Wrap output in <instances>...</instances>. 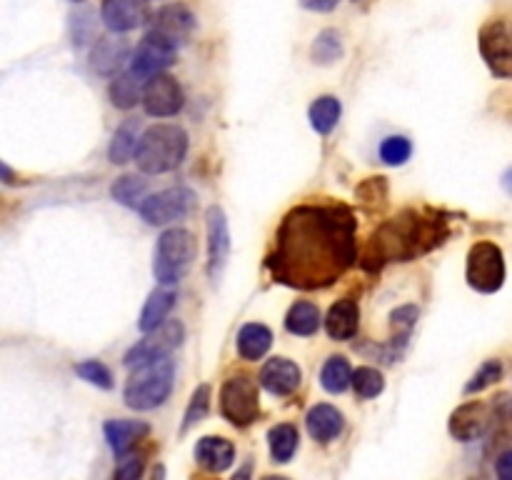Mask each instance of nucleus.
Wrapping results in <instances>:
<instances>
[{
    "instance_id": "nucleus-1",
    "label": "nucleus",
    "mask_w": 512,
    "mask_h": 480,
    "mask_svg": "<svg viewBox=\"0 0 512 480\" xmlns=\"http://www.w3.org/2000/svg\"><path fill=\"white\" fill-rule=\"evenodd\" d=\"M358 220L348 205L305 203L278 225L265 258L275 283L298 290H323L338 283L358 260Z\"/></svg>"
},
{
    "instance_id": "nucleus-2",
    "label": "nucleus",
    "mask_w": 512,
    "mask_h": 480,
    "mask_svg": "<svg viewBox=\"0 0 512 480\" xmlns=\"http://www.w3.org/2000/svg\"><path fill=\"white\" fill-rule=\"evenodd\" d=\"M445 238H448V220L408 208L385 220L370 235L360 263L368 270H380L390 263H410L443 245Z\"/></svg>"
},
{
    "instance_id": "nucleus-3",
    "label": "nucleus",
    "mask_w": 512,
    "mask_h": 480,
    "mask_svg": "<svg viewBox=\"0 0 512 480\" xmlns=\"http://www.w3.org/2000/svg\"><path fill=\"white\" fill-rule=\"evenodd\" d=\"M188 153V133L180 125H150L135 150V163L145 175H163L178 168Z\"/></svg>"
},
{
    "instance_id": "nucleus-4",
    "label": "nucleus",
    "mask_w": 512,
    "mask_h": 480,
    "mask_svg": "<svg viewBox=\"0 0 512 480\" xmlns=\"http://www.w3.org/2000/svg\"><path fill=\"white\" fill-rule=\"evenodd\" d=\"M175 363L170 358L153 360L140 368H133L128 383H125L123 400L133 410H153L163 405L173 393Z\"/></svg>"
},
{
    "instance_id": "nucleus-5",
    "label": "nucleus",
    "mask_w": 512,
    "mask_h": 480,
    "mask_svg": "<svg viewBox=\"0 0 512 480\" xmlns=\"http://www.w3.org/2000/svg\"><path fill=\"white\" fill-rule=\"evenodd\" d=\"M198 255V240L185 228H168L155 243L153 273L160 285H175L188 275Z\"/></svg>"
},
{
    "instance_id": "nucleus-6",
    "label": "nucleus",
    "mask_w": 512,
    "mask_h": 480,
    "mask_svg": "<svg viewBox=\"0 0 512 480\" xmlns=\"http://www.w3.org/2000/svg\"><path fill=\"white\" fill-rule=\"evenodd\" d=\"M220 413L235 428H248L260 418V385L253 375H230L220 390Z\"/></svg>"
},
{
    "instance_id": "nucleus-7",
    "label": "nucleus",
    "mask_w": 512,
    "mask_h": 480,
    "mask_svg": "<svg viewBox=\"0 0 512 480\" xmlns=\"http://www.w3.org/2000/svg\"><path fill=\"white\" fill-rule=\"evenodd\" d=\"M465 280L478 293H498L505 283V255L490 240H480L470 248L465 263Z\"/></svg>"
},
{
    "instance_id": "nucleus-8",
    "label": "nucleus",
    "mask_w": 512,
    "mask_h": 480,
    "mask_svg": "<svg viewBox=\"0 0 512 480\" xmlns=\"http://www.w3.org/2000/svg\"><path fill=\"white\" fill-rule=\"evenodd\" d=\"M478 50L495 78L512 80V25L508 20H488L478 30Z\"/></svg>"
},
{
    "instance_id": "nucleus-9",
    "label": "nucleus",
    "mask_w": 512,
    "mask_h": 480,
    "mask_svg": "<svg viewBox=\"0 0 512 480\" xmlns=\"http://www.w3.org/2000/svg\"><path fill=\"white\" fill-rule=\"evenodd\" d=\"M175 55H178V45L170 43L165 35L148 30L138 43V48L133 50L130 73L138 80H150L155 75L165 73L175 63Z\"/></svg>"
},
{
    "instance_id": "nucleus-10",
    "label": "nucleus",
    "mask_w": 512,
    "mask_h": 480,
    "mask_svg": "<svg viewBox=\"0 0 512 480\" xmlns=\"http://www.w3.org/2000/svg\"><path fill=\"white\" fill-rule=\"evenodd\" d=\"M185 338V328L180 320H165L160 328H155L153 333H145V340L135 343L133 348L125 353V365L128 368H140L145 363H153V360L170 358L175 348H180Z\"/></svg>"
},
{
    "instance_id": "nucleus-11",
    "label": "nucleus",
    "mask_w": 512,
    "mask_h": 480,
    "mask_svg": "<svg viewBox=\"0 0 512 480\" xmlns=\"http://www.w3.org/2000/svg\"><path fill=\"white\" fill-rule=\"evenodd\" d=\"M195 205V193L185 185H175V188L160 190V193L145 198V203L140 205V218L148 225H170L175 220L185 218V215L193 210Z\"/></svg>"
},
{
    "instance_id": "nucleus-12",
    "label": "nucleus",
    "mask_w": 512,
    "mask_h": 480,
    "mask_svg": "<svg viewBox=\"0 0 512 480\" xmlns=\"http://www.w3.org/2000/svg\"><path fill=\"white\" fill-rule=\"evenodd\" d=\"M183 105V88L173 75L160 73L143 83V110L153 118H173L183 110Z\"/></svg>"
},
{
    "instance_id": "nucleus-13",
    "label": "nucleus",
    "mask_w": 512,
    "mask_h": 480,
    "mask_svg": "<svg viewBox=\"0 0 512 480\" xmlns=\"http://www.w3.org/2000/svg\"><path fill=\"white\" fill-rule=\"evenodd\" d=\"M205 228H208V278L218 285L230 255L228 218H225V210L220 205H210L208 208V213H205Z\"/></svg>"
},
{
    "instance_id": "nucleus-14",
    "label": "nucleus",
    "mask_w": 512,
    "mask_h": 480,
    "mask_svg": "<svg viewBox=\"0 0 512 480\" xmlns=\"http://www.w3.org/2000/svg\"><path fill=\"white\" fill-rule=\"evenodd\" d=\"M100 18L110 33L120 35L148 25L153 13H150V0H103Z\"/></svg>"
},
{
    "instance_id": "nucleus-15",
    "label": "nucleus",
    "mask_w": 512,
    "mask_h": 480,
    "mask_svg": "<svg viewBox=\"0 0 512 480\" xmlns=\"http://www.w3.org/2000/svg\"><path fill=\"white\" fill-rule=\"evenodd\" d=\"M195 15L188 5L183 3H173V5H163L158 13L153 15L150 20V30L155 33L165 35L170 43H175L180 48L183 43H188L190 35L195 33Z\"/></svg>"
},
{
    "instance_id": "nucleus-16",
    "label": "nucleus",
    "mask_w": 512,
    "mask_h": 480,
    "mask_svg": "<svg viewBox=\"0 0 512 480\" xmlns=\"http://www.w3.org/2000/svg\"><path fill=\"white\" fill-rule=\"evenodd\" d=\"M130 45L123 38H100L90 50V70L100 78H115L130 63Z\"/></svg>"
},
{
    "instance_id": "nucleus-17",
    "label": "nucleus",
    "mask_w": 512,
    "mask_h": 480,
    "mask_svg": "<svg viewBox=\"0 0 512 480\" xmlns=\"http://www.w3.org/2000/svg\"><path fill=\"white\" fill-rule=\"evenodd\" d=\"M303 383V370L288 358H270L265 360L260 370V385L275 398H288Z\"/></svg>"
},
{
    "instance_id": "nucleus-18",
    "label": "nucleus",
    "mask_w": 512,
    "mask_h": 480,
    "mask_svg": "<svg viewBox=\"0 0 512 480\" xmlns=\"http://www.w3.org/2000/svg\"><path fill=\"white\" fill-rule=\"evenodd\" d=\"M485 423H488V405L480 403V400H473V403L460 405V408L450 415L448 430L455 440L470 443V440L483 435Z\"/></svg>"
},
{
    "instance_id": "nucleus-19",
    "label": "nucleus",
    "mask_w": 512,
    "mask_h": 480,
    "mask_svg": "<svg viewBox=\"0 0 512 480\" xmlns=\"http://www.w3.org/2000/svg\"><path fill=\"white\" fill-rule=\"evenodd\" d=\"M195 460L208 473H223L233 465L235 445L228 438H220V435H205L195 445Z\"/></svg>"
},
{
    "instance_id": "nucleus-20",
    "label": "nucleus",
    "mask_w": 512,
    "mask_h": 480,
    "mask_svg": "<svg viewBox=\"0 0 512 480\" xmlns=\"http://www.w3.org/2000/svg\"><path fill=\"white\" fill-rule=\"evenodd\" d=\"M148 433L150 428L143 420H108L105 423V440H108L115 458H125V455L133 453L135 445Z\"/></svg>"
},
{
    "instance_id": "nucleus-21",
    "label": "nucleus",
    "mask_w": 512,
    "mask_h": 480,
    "mask_svg": "<svg viewBox=\"0 0 512 480\" xmlns=\"http://www.w3.org/2000/svg\"><path fill=\"white\" fill-rule=\"evenodd\" d=\"M360 328V308L355 300L340 298L338 303L330 305L325 315V330L333 340H350L358 335Z\"/></svg>"
},
{
    "instance_id": "nucleus-22",
    "label": "nucleus",
    "mask_w": 512,
    "mask_h": 480,
    "mask_svg": "<svg viewBox=\"0 0 512 480\" xmlns=\"http://www.w3.org/2000/svg\"><path fill=\"white\" fill-rule=\"evenodd\" d=\"M305 425H308V433L313 435L318 443H330V440H335L343 433L345 418L338 408H333V405L318 403L310 408Z\"/></svg>"
},
{
    "instance_id": "nucleus-23",
    "label": "nucleus",
    "mask_w": 512,
    "mask_h": 480,
    "mask_svg": "<svg viewBox=\"0 0 512 480\" xmlns=\"http://www.w3.org/2000/svg\"><path fill=\"white\" fill-rule=\"evenodd\" d=\"M173 305H175V290L155 288L153 293L148 295V300H145L143 313H140V320H138V328L143 330V333H153L155 328H160V325L168 320V313L173 310Z\"/></svg>"
},
{
    "instance_id": "nucleus-24",
    "label": "nucleus",
    "mask_w": 512,
    "mask_h": 480,
    "mask_svg": "<svg viewBox=\"0 0 512 480\" xmlns=\"http://www.w3.org/2000/svg\"><path fill=\"white\" fill-rule=\"evenodd\" d=\"M140 120L138 118H128L118 130L113 133V140H110V148H108V158L110 163L115 165H123L128 163L130 158L135 155L140 143Z\"/></svg>"
},
{
    "instance_id": "nucleus-25",
    "label": "nucleus",
    "mask_w": 512,
    "mask_h": 480,
    "mask_svg": "<svg viewBox=\"0 0 512 480\" xmlns=\"http://www.w3.org/2000/svg\"><path fill=\"white\" fill-rule=\"evenodd\" d=\"M320 320H323V315H320L318 305H313L310 300H298L285 313V328H288V333L308 338V335L318 333Z\"/></svg>"
},
{
    "instance_id": "nucleus-26",
    "label": "nucleus",
    "mask_w": 512,
    "mask_h": 480,
    "mask_svg": "<svg viewBox=\"0 0 512 480\" xmlns=\"http://www.w3.org/2000/svg\"><path fill=\"white\" fill-rule=\"evenodd\" d=\"M273 345V333L268 325L248 323L238 333V353L245 360H260Z\"/></svg>"
},
{
    "instance_id": "nucleus-27",
    "label": "nucleus",
    "mask_w": 512,
    "mask_h": 480,
    "mask_svg": "<svg viewBox=\"0 0 512 480\" xmlns=\"http://www.w3.org/2000/svg\"><path fill=\"white\" fill-rule=\"evenodd\" d=\"M345 55V45H343V35L338 33L335 28H325L315 35L313 45H310V60L315 65H335L338 60H343Z\"/></svg>"
},
{
    "instance_id": "nucleus-28",
    "label": "nucleus",
    "mask_w": 512,
    "mask_h": 480,
    "mask_svg": "<svg viewBox=\"0 0 512 480\" xmlns=\"http://www.w3.org/2000/svg\"><path fill=\"white\" fill-rule=\"evenodd\" d=\"M310 125H313L315 133L330 135L335 130V125L340 123V115H343V105L335 95H320L315 98V103L310 105Z\"/></svg>"
},
{
    "instance_id": "nucleus-29",
    "label": "nucleus",
    "mask_w": 512,
    "mask_h": 480,
    "mask_svg": "<svg viewBox=\"0 0 512 480\" xmlns=\"http://www.w3.org/2000/svg\"><path fill=\"white\" fill-rule=\"evenodd\" d=\"M353 375L350 360L343 358V355H333V358L325 360L323 370H320V385L333 395L345 393L353 385Z\"/></svg>"
},
{
    "instance_id": "nucleus-30",
    "label": "nucleus",
    "mask_w": 512,
    "mask_h": 480,
    "mask_svg": "<svg viewBox=\"0 0 512 480\" xmlns=\"http://www.w3.org/2000/svg\"><path fill=\"white\" fill-rule=\"evenodd\" d=\"M110 103L118 110H130L138 103H143V90H140V80L133 73H120L110 80Z\"/></svg>"
},
{
    "instance_id": "nucleus-31",
    "label": "nucleus",
    "mask_w": 512,
    "mask_h": 480,
    "mask_svg": "<svg viewBox=\"0 0 512 480\" xmlns=\"http://www.w3.org/2000/svg\"><path fill=\"white\" fill-rule=\"evenodd\" d=\"M298 428L290 423H280L275 428H270L268 433V445H270V455H273L275 463H290L298 450Z\"/></svg>"
},
{
    "instance_id": "nucleus-32",
    "label": "nucleus",
    "mask_w": 512,
    "mask_h": 480,
    "mask_svg": "<svg viewBox=\"0 0 512 480\" xmlns=\"http://www.w3.org/2000/svg\"><path fill=\"white\" fill-rule=\"evenodd\" d=\"M113 198L123 203L125 208H138L145 203V193H148V180L138 178V175H123L110 188Z\"/></svg>"
},
{
    "instance_id": "nucleus-33",
    "label": "nucleus",
    "mask_w": 512,
    "mask_h": 480,
    "mask_svg": "<svg viewBox=\"0 0 512 480\" xmlns=\"http://www.w3.org/2000/svg\"><path fill=\"white\" fill-rule=\"evenodd\" d=\"M353 388L355 393H358V398L363 400L378 398V395L385 390L383 373L375 368H368V365H365V368H358L353 375Z\"/></svg>"
},
{
    "instance_id": "nucleus-34",
    "label": "nucleus",
    "mask_w": 512,
    "mask_h": 480,
    "mask_svg": "<svg viewBox=\"0 0 512 480\" xmlns=\"http://www.w3.org/2000/svg\"><path fill=\"white\" fill-rule=\"evenodd\" d=\"M413 155V143L405 135H390L380 143V160L385 165H403Z\"/></svg>"
},
{
    "instance_id": "nucleus-35",
    "label": "nucleus",
    "mask_w": 512,
    "mask_h": 480,
    "mask_svg": "<svg viewBox=\"0 0 512 480\" xmlns=\"http://www.w3.org/2000/svg\"><path fill=\"white\" fill-rule=\"evenodd\" d=\"M208 408H210V385H198L193 393V398H190L188 403V410H185V418H183V425H180V433H188L193 425H198L200 420L208 415Z\"/></svg>"
},
{
    "instance_id": "nucleus-36",
    "label": "nucleus",
    "mask_w": 512,
    "mask_h": 480,
    "mask_svg": "<svg viewBox=\"0 0 512 480\" xmlns=\"http://www.w3.org/2000/svg\"><path fill=\"white\" fill-rule=\"evenodd\" d=\"M500 378H503V363H500V360H485V363L480 365L478 373H475L473 378H470V383L465 385V393H480V390L498 383Z\"/></svg>"
},
{
    "instance_id": "nucleus-37",
    "label": "nucleus",
    "mask_w": 512,
    "mask_h": 480,
    "mask_svg": "<svg viewBox=\"0 0 512 480\" xmlns=\"http://www.w3.org/2000/svg\"><path fill=\"white\" fill-rule=\"evenodd\" d=\"M75 373L83 380H88L90 385H95V388H113V373L103 363H98V360H83V363L75 365Z\"/></svg>"
},
{
    "instance_id": "nucleus-38",
    "label": "nucleus",
    "mask_w": 512,
    "mask_h": 480,
    "mask_svg": "<svg viewBox=\"0 0 512 480\" xmlns=\"http://www.w3.org/2000/svg\"><path fill=\"white\" fill-rule=\"evenodd\" d=\"M420 310L418 305H403V308L393 310V315H390V325L395 328V333L403 335V338H408L410 330H413L415 320H418Z\"/></svg>"
},
{
    "instance_id": "nucleus-39",
    "label": "nucleus",
    "mask_w": 512,
    "mask_h": 480,
    "mask_svg": "<svg viewBox=\"0 0 512 480\" xmlns=\"http://www.w3.org/2000/svg\"><path fill=\"white\" fill-rule=\"evenodd\" d=\"M143 455H125L123 460H120V465L115 468V475L113 480H140V475H143Z\"/></svg>"
},
{
    "instance_id": "nucleus-40",
    "label": "nucleus",
    "mask_w": 512,
    "mask_h": 480,
    "mask_svg": "<svg viewBox=\"0 0 512 480\" xmlns=\"http://www.w3.org/2000/svg\"><path fill=\"white\" fill-rule=\"evenodd\" d=\"M338 3L340 0H300V8L310 10V13H333Z\"/></svg>"
},
{
    "instance_id": "nucleus-41",
    "label": "nucleus",
    "mask_w": 512,
    "mask_h": 480,
    "mask_svg": "<svg viewBox=\"0 0 512 480\" xmlns=\"http://www.w3.org/2000/svg\"><path fill=\"white\" fill-rule=\"evenodd\" d=\"M495 475H498V480H512V450L500 453L498 463H495Z\"/></svg>"
},
{
    "instance_id": "nucleus-42",
    "label": "nucleus",
    "mask_w": 512,
    "mask_h": 480,
    "mask_svg": "<svg viewBox=\"0 0 512 480\" xmlns=\"http://www.w3.org/2000/svg\"><path fill=\"white\" fill-rule=\"evenodd\" d=\"M500 185H503L505 193L512 195V165L503 173V178H500Z\"/></svg>"
},
{
    "instance_id": "nucleus-43",
    "label": "nucleus",
    "mask_w": 512,
    "mask_h": 480,
    "mask_svg": "<svg viewBox=\"0 0 512 480\" xmlns=\"http://www.w3.org/2000/svg\"><path fill=\"white\" fill-rule=\"evenodd\" d=\"M250 473H253V463H245L240 473H235L233 480H250Z\"/></svg>"
},
{
    "instance_id": "nucleus-44",
    "label": "nucleus",
    "mask_w": 512,
    "mask_h": 480,
    "mask_svg": "<svg viewBox=\"0 0 512 480\" xmlns=\"http://www.w3.org/2000/svg\"><path fill=\"white\" fill-rule=\"evenodd\" d=\"M163 478H165V468H163V465H155L153 480H163Z\"/></svg>"
},
{
    "instance_id": "nucleus-45",
    "label": "nucleus",
    "mask_w": 512,
    "mask_h": 480,
    "mask_svg": "<svg viewBox=\"0 0 512 480\" xmlns=\"http://www.w3.org/2000/svg\"><path fill=\"white\" fill-rule=\"evenodd\" d=\"M263 480H288V478H283V475H265Z\"/></svg>"
},
{
    "instance_id": "nucleus-46",
    "label": "nucleus",
    "mask_w": 512,
    "mask_h": 480,
    "mask_svg": "<svg viewBox=\"0 0 512 480\" xmlns=\"http://www.w3.org/2000/svg\"><path fill=\"white\" fill-rule=\"evenodd\" d=\"M193 480H215V478H205V475H203V478H198V475H195Z\"/></svg>"
},
{
    "instance_id": "nucleus-47",
    "label": "nucleus",
    "mask_w": 512,
    "mask_h": 480,
    "mask_svg": "<svg viewBox=\"0 0 512 480\" xmlns=\"http://www.w3.org/2000/svg\"><path fill=\"white\" fill-rule=\"evenodd\" d=\"M70 3H83V0H70Z\"/></svg>"
},
{
    "instance_id": "nucleus-48",
    "label": "nucleus",
    "mask_w": 512,
    "mask_h": 480,
    "mask_svg": "<svg viewBox=\"0 0 512 480\" xmlns=\"http://www.w3.org/2000/svg\"><path fill=\"white\" fill-rule=\"evenodd\" d=\"M355 3H360V0H355Z\"/></svg>"
}]
</instances>
